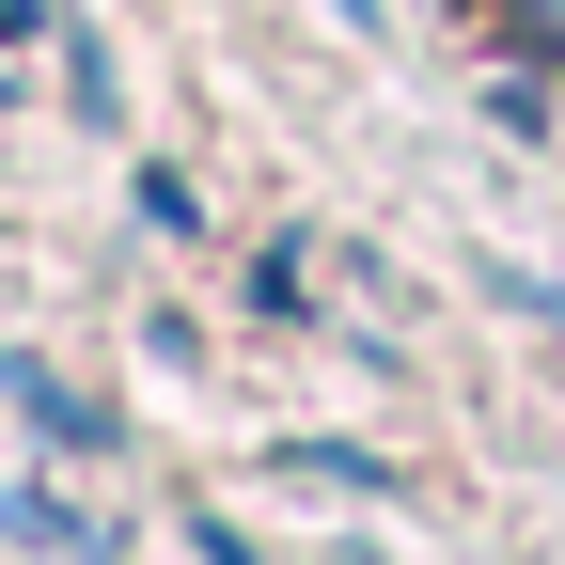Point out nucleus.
Segmentation results:
<instances>
[{
  "label": "nucleus",
  "mask_w": 565,
  "mask_h": 565,
  "mask_svg": "<svg viewBox=\"0 0 565 565\" xmlns=\"http://www.w3.org/2000/svg\"><path fill=\"white\" fill-rule=\"evenodd\" d=\"M503 32H519V63H565V0H503Z\"/></svg>",
  "instance_id": "1"
}]
</instances>
